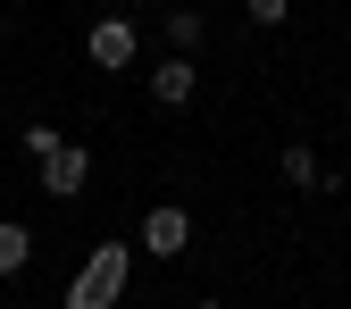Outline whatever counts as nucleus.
Here are the masks:
<instances>
[{"instance_id":"nucleus-1","label":"nucleus","mask_w":351,"mask_h":309,"mask_svg":"<svg viewBox=\"0 0 351 309\" xmlns=\"http://www.w3.org/2000/svg\"><path fill=\"white\" fill-rule=\"evenodd\" d=\"M125 268H134V251H125V243H101L93 259H84V276L67 284V309H117V293H125Z\"/></svg>"},{"instance_id":"nucleus-2","label":"nucleus","mask_w":351,"mask_h":309,"mask_svg":"<svg viewBox=\"0 0 351 309\" xmlns=\"http://www.w3.org/2000/svg\"><path fill=\"white\" fill-rule=\"evenodd\" d=\"M134 51H143V34L125 25V17H101L93 34H84V59H93V67H109V75H117V67H134Z\"/></svg>"},{"instance_id":"nucleus-3","label":"nucleus","mask_w":351,"mask_h":309,"mask_svg":"<svg viewBox=\"0 0 351 309\" xmlns=\"http://www.w3.org/2000/svg\"><path fill=\"white\" fill-rule=\"evenodd\" d=\"M84 184H93V151H84V143H59L51 159H42V193H51V201H75Z\"/></svg>"},{"instance_id":"nucleus-4","label":"nucleus","mask_w":351,"mask_h":309,"mask_svg":"<svg viewBox=\"0 0 351 309\" xmlns=\"http://www.w3.org/2000/svg\"><path fill=\"white\" fill-rule=\"evenodd\" d=\"M184 243H193V217L176 209V201H159V209H143V251H151V259H176Z\"/></svg>"},{"instance_id":"nucleus-5","label":"nucleus","mask_w":351,"mask_h":309,"mask_svg":"<svg viewBox=\"0 0 351 309\" xmlns=\"http://www.w3.org/2000/svg\"><path fill=\"white\" fill-rule=\"evenodd\" d=\"M193 92H201V75H193V59H176V51H167V59L151 67V101H159V109H184Z\"/></svg>"},{"instance_id":"nucleus-6","label":"nucleus","mask_w":351,"mask_h":309,"mask_svg":"<svg viewBox=\"0 0 351 309\" xmlns=\"http://www.w3.org/2000/svg\"><path fill=\"white\" fill-rule=\"evenodd\" d=\"M276 167H285V184H301V193H326V167L310 159V143H293V151H285Z\"/></svg>"},{"instance_id":"nucleus-7","label":"nucleus","mask_w":351,"mask_h":309,"mask_svg":"<svg viewBox=\"0 0 351 309\" xmlns=\"http://www.w3.org/2000/svg\"><path fill=\"white\" fill-rule=\"evenodd\" d=\"M25 259H34V234H25V226H9V217H0V276H17Z\"/></svg>"},{"instance_id":"nucleus-8","label":"nucleus","mask_w":351,"mask_h":309,"mask_svg":"<svg viewBox=\"0 0 351 309\" xmlns=\"http://www.w3.org/2000/svg\"><path fill=\"white\" fill-rule=\"evenodd\" d=\"M201 34H209V25H201L193 9H176V17H167V51H176V59H193V51H201Z\"/></svg>"},{"instance_id":"nucleus-9","label":"nucleus","mask_w":351,"mask_h":309,"mask_svg":"<svg viewBox=\"0 0 351 309\" xmlns=\"http://www.w3.org/2000/svg\"><path fill=\"white\" fill-rule=\"evenodd\" d=\"M243 9H251V25H285V17H293V0H243Z\"/></svg>"},{"instance_id":"nucleus-10","label":"nucleus","mask_w":351,"mask_h":309,"mask_svg":"<svg viewBox=\"0 0 351 309\" xmlns=\"http://www.w3.org/2000/svg\"><path fill=\"white\" fill-rule=\"evenodd\" d=\"M59 143H67V134H59V125H25V151H34V159H51Z\"/></svg>"},{"instance_id":"nucleus-11","label":"nucleus","mask_w":351,"mask_h":309,"mask_svg":"<svg viewBox=\"0 0 351 309\" xmlns=\"http://www.w3.org/2000/svg\"><path fill=\"white\" fill-rule=\"evenodd\" d=\"M201 309H226V301H201Z\"/></svg>"}]
</instances>
